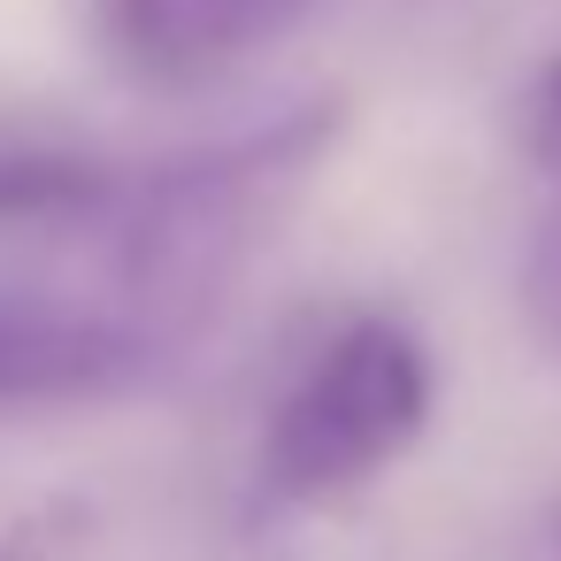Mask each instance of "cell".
<instances>
[{"mask_svg": "<svg viewBox=\"0 0 561 561\" xmlns=\"http://www.w3.org/2000/svg\"><path fill=\"white\" fill-rule=\"evenodd\" d=\"M523 154L546 178V193H561V55H546L523 93Z\"/></svg>", "mask_w": 561, "mask_h": 561, "instance_id": "obj_7", "label": "cell"}, {"mask_svg": "<svg viewBox=\"0 0 561 561\" xmlns=\"http://www.w3.org/2000/svg\"><path fill=\"white\" fill-rule=\"evenodd\" d=\"M331 139L339 101H316L247 139L178 154L162 170H124V193L101 216V247L116 277L139 293V316H193L224 277H239V262L277 231L308 170L331 154Z\"/></svg>", "mask_w": 561, "mask_h": 561, "instance_id": "obj_1", "label": "cell"}, {"mask_svg": "<svg viewBox=\"0 0 561 561\" xmlns=\"http://www.w3.org/2000/svg\"><path fill=\"white\" fill-rule=\"evenodd\" d=\"M553 553H561V500H553Z\"/></svg>", "mask_w": 561, "mask_h": 561, "instance_id": "obj_8", "label": "cell"}, {"mask_svg": "<svg viewBox=\"0 0 561 561\" xmlns=\"http://www.w3.org/2000/svg\"><path fill=\"white\" fill-rule=\"evenodd\" d=\"M124 170L70 154V147H0V231L9 224H85L101 231V216L116 208Z\"/></svg>", "mask_w": 561, "mask_h": 561, "instance_id": "obj_5", "label": "cell"}, {"mask_svg": "<svg viewBox=\"0 0 561 561\" xmlns=\"http://www.w3.org/2000/svg\"><path fill=\"white\" fill-rule=\"evenodd\" d=\"M162 331L139 308H93L62 293H0V408H78L131 392L162 362Z\"/></svg>", "mask_w": 561, "mask_h": 561, "instance_id": "obj_3", "label": "cell"}, {"mask_svg": "<svg viewBox=\"0 0 561 561\" xmlns=\"http://www.w3.org/2000/svg\"><path fill=\"white\" fill-rule=\"evenodd\" d=\"M438 408V362L400 316H346L262 423L254 484L270 507H323L385 477Z\"/></svg>", "mask_w": 561, "mask_h": 561, "instance_id": "obj_2", "label": "cell"}, {"mask_svg": "<svg viewBox=\"0 0 561 561\" xmlns=\"http://www.w3.org/2000/svg\"><path fill=\"white\" fill-rule=\"evenodd\" d=\"M308 16V0H108L116 55L154 85H193L254 62Z\"/></svg>", "mask_w": 561, "mask_h": 561, "instance_id": "obj_4", "label": "cell"}, {"mask_svg": "<svg viewBox=\"0 0 561 561\" xmlns=\"http://www.w3.org/2000/svg\"><path fill=\"white\" fill-rule=\"evenodd\" d=\"M523 316H530L538 346L561 354V193L538 208V224L523 239Z\"/></svg>", "mask_w": 561, "mask_h": 561, "instance_id": "obj_6", "label": "cell"}]
</instances>
